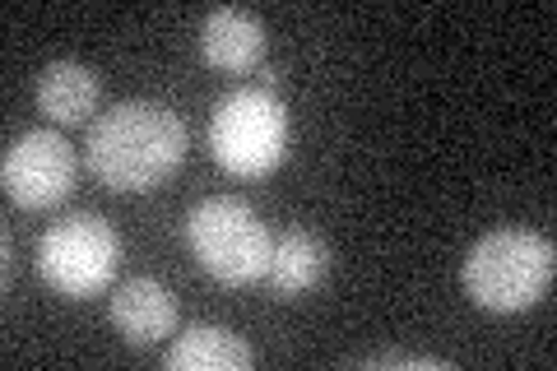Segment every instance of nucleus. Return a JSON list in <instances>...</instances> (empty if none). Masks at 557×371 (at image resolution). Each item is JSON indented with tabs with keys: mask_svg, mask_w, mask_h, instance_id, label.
<instances>
[{
	"mask_svg": "<svg viewBox=\"0 0 557 371\" xmlns=\"http://www.w3.org/2000/svg\"><path fill=\"white\" fill-rule=\"evenodd\" d=\"M372 367H450L446 358H423V353H381V358H372Z\"/></svg>",
	"mask_w": 557,
	"mask_h": 371,
	"instance_id": "12",
	"label": "nucleus"
},
{
	"mask_svg": "<svg viewBox=\"0 0 557 371\" xmlns=\"http://www.w3.org/2000/svg\"><path fill=\"white\" fill-rule=\"evenodd\" d=\"M553 242L525 227H497L465 256V293L483 311H525L553 288Z\"/></svg>",
	"mask_w": 557,
	"mask_h": 371,
	"instance_id": "2",
	"label": "nucleus"
},
{
	"mask_svg": "<svg viewBox=\"0 0 557 371\" xmlns=\"http://www.w3.org/2000/svg\"><path fill=\"white\" fill-rule=\"evenodd\" d=\"M200 51L214 70H251L265 57V24L242 5H219L200 24Z\"/></svg>",
	"mask_w": 557,
	"mask_h": 371,
	"instance_id": "8",
	"label": "nucleus"
},
{
	"mask_svg": "<svg viewBox=\"0 0 557 371\" xmlns=\"http://www.w3.org/2000/svg\"><path fill=\"white\" fill-rule=\"evenodd\" d=\"M186 158V121L163 102H116L89 126L84 163L108 190L139 196L168 182Z\"/></svg>",
	"mask_w": 557,
	"mask_h": 371,
	"instance_id": "1",
	"label": "nucleus"
},
{
	"mask_svg": "<svg viewBox=\"0 0 557 371\" xmlns=\"http://www.w3.org/2000/svg\"><path fill=\"white\" fill-rule=\"evenodd\" d=\"M5 196L24 209H51L75 190V149L57 131H28L5 149Z\"/></svg>",
	"mask_w": 557,
	"mask_h": 371,
	"instance_id": "6",
	"label": "nucleus"
},
{
	"mask_svg": "<svg viewBox=\"0 0 557 371\" xmlns=\"http://www.w3.org/2000/svg\"><path fill=\"white\" fill-rule=\"evenodd\" d=\"M98 75L89 65L79 61H51L42 75H38V108L42 116L61 121V126H75V121H84L94 112L98 102Z\"/></svg>",
	"mask_w": 557,
	"mask_h": 371,
	"instance_id": "11",
	"label": "nucleus"
},
{
	"mask_svg": "<svg viewBox=\"0 0 557 371\" xmlns=\"http://www.w3.org/2000/svg\"><path fill=\"white\" fill-rule=\"evenodd\" d=\"M163 362H168V371H247L251 344L223 325H196L172 339Z\"/></svg>",
	"mask_w": 557,
	"mask_h": 371,
	"instance_id": "9",
	"label": "nucleus"
},
{
	"mask_svg": "<svg viewBox=\"0 0 557 371\" xmlns=\"http://www.w3.org/2000/svg\"><path fill=\"white\" fill-rule=\"evenodd\" d=\"M330 270V246L307 233V227H293V233L278 237L274 256H270V284L278 297H298L311 293Z\"/></svg>",
	"mask_w": 557,
	"mask_h": 371,
	"instance_id": "10",
	"label": "nucleus"
},
{
	"mask_svg": "<svg viewBox=\"0 0 557 371\" xmlns=\"http://www.w3.org/2000/svg\"><path fill=\"white\" fill-rule=\"evenodd\" d=\"M186 242L205 274L219 284H256L270 274L274 237L260 214L237 196H209L186 214Z\"/></svg>",
	"mask_w": 557,
	"mask_h": 371,
	"instance_id": "3",
	"label": "nucleus"
},
{
	"mask_svg": "<svg viewBox=\"0 0 557 371\" xmlns=\"http://www.w3.org/2000/svg\"><path fill=\"white\" fill-rule=\"evenodd\" d=\"M121 237L102 214H70L38 242V270L61 297H94L116 279Z\"/></svg>",
	"mask_w": 557,
	"mask_h": 371,
	"instance_id": "5",
	"label": "nucleus"
},
{
	"mask_svg": "<svg viewBox=\"0 0 557 371\" xmlns=\"http://www.w3.org/2000/svg\"><path fill=\"white\" fill-rule=\"evenodd\" d=\"M112 325L126 334L131 344H159L177 330V297H172L159 279L139 274L126 279L116 293H112Z\"/></svg>",
	"mask_w": 557,
	"mask_h": 371,
	"instance_id": "7",
	"label": "nucleus"
},
{
	"mask_svg": "<svg viewBox=\"0 0 557 371\" xmlns=\"http://www.w3.org/2000/svg\"><path fill=\"white\" fill-rule=\"evenodd\" d=\"M209 149L233 176H265L288 153V108L270 88H233L209 116Z\"/></svg>",
	"mask_w": 557,
	"mask_h": 371,
	"instance_id": "4",
	"label": "nucleus"
}]
</instances>
